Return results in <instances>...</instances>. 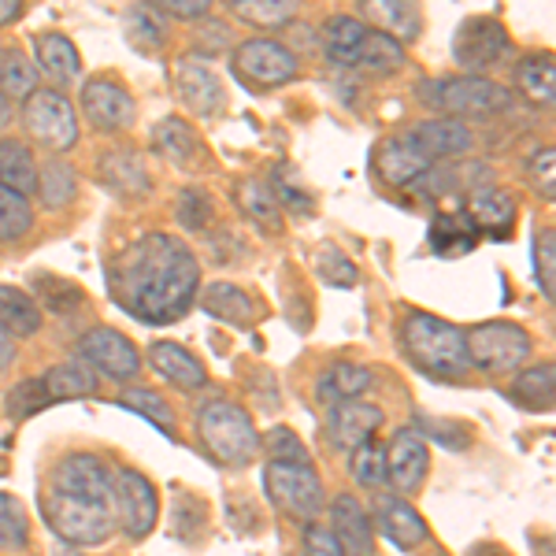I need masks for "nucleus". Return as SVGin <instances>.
<instances>
[{
  "label": "nucleus",
  "instance_id": "1",
  "mask_svg": "<svg viewBox=\"0 0 556 556\" xmlns=\"http://www.w3.org/2000/svg\"><path fill=\"white\" fill-rule=\"evenodd\" d=\"M201 264L175 235H146L108 264V290L127 316L164 327L193 308Z\"/></svg>",
  "mask_w": 556,
  "mask_h": 556
},
{
  "label": "nucleus",
  "instance_id": "2",
  "mask_svg": "<svg viewBox=\"0 0 556 556\" xmlns=\"http://www.w3.org/2000/svg\"><path fill=\"white\" fill-rule=\"evenodd\" d=\"M401 345H405L408 361L434 379H464L471 367L468 349H464V330L430 316V312H412L401 327Z\"/></svg>",
  "mask_w": 556,
  "mask_h": 556
},
{
  "label": "nucleus",
  "instance_id": "3",
  "mask_svg": "<svg viewBox=\"0 0 556 556\" xmlns=\"http://www.w3.org/2000/svg\"><path fill=\"white\" fill-rule=\"evenodd\" d=\"M197 434L201 445L208 450L219 464L241 468V464H253L260 453V434L249 419V412L235 405V401H212L197 416Z\"/></svg>",
  "mask_w": 556,
  "mask_h": 556
},
{
  "label": "nucleus",
  "instance_id": "4",
  "mask_svg": "<svg viewBox=\"0 0 556 556\" xmlns=\"http://www.w3.org/2000/svg\"><path fill=\"white\" fill-rule=\"evenodd\" d=\"M419 101L434 108V112H445V119H456V115H497L513 108V89L482 75L434 78V83L419 86Z\"/></svg>",
  "mask_w": 556,
  "mask_h": 556
},
{
  "label": "nucleus",
  "instance_id": "5",
  "mask_svg": "<svg viewBox=\"0 0 556 556\" xmlns=\"http://www.w3.org/2000/svg\"><path fill=\"white\" fill-rule=\"evenodd\" d=\"M45 519H49V527L67 545H104L115 534V527H119L115 505L71 497V493H56V490L45 497Z\"/></svg>",
  "mask_w": 556,
  "mask_h": 556
},
{
  "label": "nucleus",
  "instance_id": "6",
  "mask_svg": "<svg viewBox=\"0 0 556 556\" xmlns=\"http://www.w3.org/2000/svg\"><path fill=\"white\" fill-rule=\"evenodd\" d=\"M468 349V364L479 367L482 375H513L531 361V334L508 319L479 323L464 334Z\"/></svg>",
  "mask_w": 556,
  "mask_h": 556
},
{
  "label": "nucleus",
  "instance_id": "7",
  "mask_svg": "<svg viewBox=\"0 0 556 556\" xmlns=\"http://www.w3.org/2000/svg\"><path fill=\"white\" fill-rule=\"evenodd\" d=\"M264 490L278 513L298 519V523H312L327 505V493H323V482L312 464H267Z\"/></svg>",
  "mask_w": 556,
  "mask_h": 556
},
{
  "label": "nucleus",
  "instance_id": "8",
  "mask_svg": "<svg viewBox=\"0 0 556 556\" xmlns=\"http://www.w3.org/2000/svg\"><path fill=\"white\" fill-rule=\"evenodd\" d=\"M23 130L49 152H67L78 141V115L64 93L34 89L23 101Z\"/></svg>",
  "mask_w": 556,
  "mask_h": 556
},
{
  "label": "nucleus",
  "instance_id": "9",
  "mask_svg": "<svg viewBox=\"0 0 556 556\" xmlns=\"http://www.w3.org/2000/svg\"><path fill=\"white\" fill-rule=\"evenodd\" d=\"M235 75L253 89H275L298 78V56L275 38H253L238 45Z\"/></svg>",
  "mask_w": 556,
  "mask_h": 556
},
{
  "label": "nucleus",
  "instance_id": "10",
  "mask_svg": "<svg viewBox=\"0 0 556 556\" xmlns=\"http://www.w3.org/2000/svg\"><path fill=\"white\" fill-rule=\"evenodd\" d=\"M386 453V482L393 486L397 497H412L424 490V479L430 471V445L416 427L393 430L390 445H382Z\"/></svg>",
  "mask_w": 556,
  "mask_h": 556
},
{
  "label": "nucleus",
  "instance_id": "11",
  "mask_svg": "<svg viewBox=\"0 0 556 556\" xmlns=\"http://www.w3.org/2000/svg\"><path fill=\"white\" fill-rule=\"evenodd\" d=\"M78 356H83V364L89 371H101L115 382H130V379H138V371H141V356L130 338H123L119 330H108V327H97V330H89V334H83Z\"/></svg>",
  "mask_w": 556,
  "mask_h": 556
},
{
  "label": "nucleus",
  "instance_id": "12",
  "mask_svg": "<svg viewBox=\"0 0 556 556\" xmlns=\"http://www.w3.org/2000/svg\"><path fill=\"white\" fill-rule=\"evenodd\" d=\"M453 56L460 67L468 71H486L508 56V34L505 23L493 20V15H475L456 30L453 38Z\"/></svg>",
  "mask_w": 556,
  "mask_h": 556
},
{
  "label": "nucleus",
  "instance_id": "13",
  "mask_svg": "<svg viewBox=\"0 0 556 556\" xmlns=\"http://www.w3.org/2000/svg\"><path fill=\"white\" fill-rule=\"evenodd\" d=\"M83 115L93 130L115 134L127 130L138 115V104H134L130 89L115 78H89L83 86Z\"/></svg>",
  "mask_w": 556,
  "mask_h": 556
},
{
  "label": "nucleus",
  "instance_id": "14",
  "mask_svg": "<svg viewBox=\"0 0 556 556\" xmlns=\"http://www.w3.org/2000/svg\"><path fill=\"white\" fill-rule=\"evenodd\" d=\"M112 486H115V519H119V527L130 538H146L156 527V513H160L152 482L141 471L123 468L112 479Z\"/></svg>",
  "mask_w": 556,
  "mask_h": 556
},
{
  "label": "nucleus",
  "instance_id": "15",
  "mask_svg": "<svg viewBox=\"0 0 556 556\" xmlns=\"http://www.w3.org/2000/svg\"><path fill=\"white\" fill-rule=\"evenodd\" d=\"M52 490L71 493V497H89V501H108L115 505V486H112V471L101 456L93 453H71L56 464L52 471Z\"/></svg>",
  "mask_w": 556,
  "mask_h": 556
},
{
  "label": "nucleus",
  "instance_id": "16",
  "mask_svg": "<svg viewBox=\"0 0 556 556\" xmlns=\"http://www.w3.org/2000/svg\"><path fill=\"white\" fill-rule=\"evenodd\" d=\"M330 534H334L342 556H379L371 516L353 493H338L330 505Z\"/></svg>",
  "mask_w": 556,
  "mask_h": 556
},
{
  "label": "nucleus",
  "instance_id": "17",
  "mask_svg": "<svg viewBox=\"0 0 556 556\" xmlns=\"http://www.w3.org/2000/svg\"><path fill=\"white\" fill-rule=\"evenodd\" d=\"M382 408L371 405V401H345V405H334L327 416V438L334 442V450L353 453L361 450L364 442H371L382 427Z\"/></svg>",
  "mask_w": 556,
  "mask_h": 556
},
{
  "label": "nucleus",
  "instance_id": "18",
  "mask_svg": "<svg viewBox=\"0 0 556 556\" xmlns=\"http://www.w3.org/2000/svg\"><path fill=\"white\" fill-rule=\"evenodd\" d=\"M175 83H178V97H182V104L190 108L193 115H215V112H223V104H227L219 75H215L201 56L178 60Z\"/></svg>",
  "mask_w": 556,
  "mask_h": 556
},
{
  "label": "nucleus",
  "instance_id": "19",
  "mask_svg": "<svg viewBox=\"0 0 556 556\" xmlns=\"http://www.w3.org/2000/svg\"><path fill=\"white\" fill-rule=\"evenodd\" d=\"M371 527H379L382 538H390L397 549H416V545H424L430 538L424 516L408 505V497H397V493H379V497H375Z\"/></svg>",
  "mask_w": 556,
  "mask_h": 556
},
{
  "label": "nucleus",
  "instance_id": "20",
  "mask_svg": "<svg viewBox=\"0 0 556 556\" xmlns=\"http://www.w3.org/2000/svg\"><path fill=\"white\" fill-rule=\"evenodd\" d=\"M405 138L424 152L430 164H438V160H456V156H464V152H471V146H475L471 130L456 119L416 123L412 130H405Z\"/></svg>",
  "mask_w": 556,
  "mask_h": 556
},
{
  "label": "nucleus",
  "instance_id": "21",
  "mask_svg": "<svg viewBox=\"0 0 556 556\" xmlns=\"http://www.w3.org/2000/svg\"><path fill=\"white\" fill-rule=\"evenodd\" d=\"M371 167L386 186H412L416 178H424L434 164H430L424 152L412 146L405 134H397V138H386L382 146L375 149Z\"/></svg>",
  "mask_w": 556,
  "mask_h": 556
},
{
  "label": "nucleus",
  "instance_id": "22",
  "mask_svg": "<svg viewBox=\"0 0 556 556\" xmlns=\"http://www.w3.org/2000/svg\"><path fill=\"white\" fill-rule=\"evenodd\" d=\"M468 219L475 223L479 238H493V241H505L513 235L516 227V201L513 193L497 190V186H482L468 197Z\"/></svg>",
  "mask_w": 556,
  "mask_h": 556
},
{
  "label": "nucleus",
  "instance_id": "23",
  "mask_svg": "<svg viewBox=\"0 0 556 556\" xmlns=\"http://www.w3.org/2000/svg\"><path fill=\"white\" fill-rule=\"evenodd\" d=\"M149 364L156 367L167 382L178 386V390H186V393L204 390V386H208V371H204V364L178 342H152L149 345Z\"/></svg>",
  "mask_w": 556,
  "mask_h": 556
},
{
  "label": "nucleus",
  "instance_id": "24",
  "mask_svg": "<svg viewBox=\"0 0 556 556\" xmlns=\"http://www.w3.org/2000/svg\"><path fill=\"white\" fill-rule=\"evenodd\" d=\"M152 146H156L160 156L175 167H190L193 172V167L204 164L201 138H197V130L186 119H178V115H167V119H160L156 127H152Z\"/></svg>",
  "mask_w": 556,
  "mask_h": 556
},
{
  "label": "nucleus",
  "instance_id": "25",
  "mask_svg": "<svg viewBox=\"0 0 556 556\" xmlns=\"http://www.w3.org/2000/svg\"><path fill=\"white\" fill-rule=\"evenodd\" d=\"M364 20H371L375 30L393 38L397 45L416 41L424 34V15L408 0H393V4L390 0H371V4H364Z\"/></svg>",
  "mask_w": 556,
  "mask_h": 556
},
{
  "label": "nucleus",
  "instance_id": "26",
  "mask_svg": "<svg viewBox=\"0 0 556 556\" xmlns=\"http://www.w3.org/2000/svg\"><path fill=\"white\" fill-rule=\"evenodd\" d=\"M427 241L438 256H464L479 245V230H475V223L468 219V212H438L434 219H430Z\"/></svg>",
  "mask_w": 556,
  "mask_h": 556
},
{
  "label": "nucleus",
  "instance_id": "27",
  "mask_svg": "<svg viewBox=\"0 0 556 556\" xmlns=\"http://www.w3.org/2000/svg\"><path fill=\"white\" fill-rule=\"evenodd\" d=\"M0 186L23 197L38 193V160L20 138H0Z\"/></svg>",
  "mask_w": 556,
  "mask_h": 556
},
{
  "label": "nucleus",
  "instance_id": "28",
  "mask_svg": "<svg viewBox=\"0 0 556 556\" xmlns=\"http://www.w3.org/2000/svg\"><path fill=\"white\" fill-rule=\"evenodd\" d=\"M101 178L108 190L123 193V197H146L149 193V172L146 160L130 149H112L101 160Z\"/></svg>",
  "mask_w": 556,
  "mask_h": 556
},
{
  "label": "nucleus",
  "instance_id": "29",
  "mask_svg": "<svg viewBox=\"0 0 556 556\" xmlns=\"http://www.w3.org/2000/svg\"><path fill=\"white\" fill-rule=\"evenodd\" d=\"M371 390V371L364 364L342 361L327 367L319 379V401L323 405H345V401H364V393Z\"/></svg>",
  "mask_w": 556,
  "mask_h": 556
},
{
  "label": "nucleus",
  "instance_id": "30",
  "mask_svg": "<svg viewBox=\"0 0 556 556\" xmlns=\"http://www.w3.org/2000/svg\"><path fill=\"white\" fill-rule=\"evenodd\" d=\"M0 330L8 338H34L41 330V308L20 286H0Z\"/></svg>",
  "mask_w": 556,
  "mask_h": 556
},
{
  "label": "nucleus",
  "instance_id": "31",
  "mask_svg": "<svg viewBox=\"0 0 556 556\" xmlns=\"http://www.w3.org/2000/svg\"><path fill=\"white\" fill-rule=\"evenodd\" d=\"M201 308L215 319L230 323V327H249V323H256L260 316L253 298H249L241 286H230V282H212L201 298Z\"/></svg>",
  "mask_w": 556,
  "mask_h": 556
},
{
  "label": "nucleus",
  "instance_id": "32",
  "mask_svg": "<svg viewBox=\"0 0 556 556\" xmlns=\"http://www.w3.org/2000/svg\"><path fill=\"white\" fill-rule=\"evenodd\" d=\"M34 49H38V64L52 83L60 86H71L78 75H83V60H78V49L71 45V38L64 34H41L34 38Z\"/></svg>",
  "mask_w": 556,
  "mask_h": 556
},
{
  "label": "nucleus",
  "instance_id": "33",
  "mask_svg": "<svg viewBox=\"0 0 556 556\" xmlns=\"http://www.w3.org/2000/svg\"><path fill=\"white\" fill-rule=\"evenodd\" d=\"M41 386L49 393V405L56 401H75V397H89L97 390V371H89L83 361H67L56 364L41 375Z\"/></svg>",
  "mask_w": 556,
  "mask_h": 556
},
{
  "label": "nucleus",
  "instance_id": "34",
  "mask_svg": "<svg viewBox=\"0 0 556 556\" xmlns=\"http://www.w3.org/2000/svg\"><path fill=\"white\" fill-rule=\"evenodd\" d=\"M553 390H556V367L545 361V364H534V367H527V371H519L508 397L531 412H549Z\"/></svg>",
  "mask_w": 556,
  "mask_h": 556
},
{
  "label": "nucleus",
  "instance_id": "35",
  "mask_svg": "<svg viewBox=\"0 0 556 556\" xmlns=\"http://www.w3.org/2000/svg\"><path fill=\"white\" fill-rule=\"evenodd\" d=\"M364 38H367V26L356 20V15H334V20L327 23L323 45H327V56L334 60L338 67H353L356 56H361Z\"/></svg>",
  "mask_w": 556,
  "mask_h": 556
},
{
  "label": "nucleus",
  "instance_id": "36",
  "mask_svg": "<svg viewBox=\"0 0 556 556\" xmlns=\"http://www.w3.org/2000/svg\"><path fill=\"white\" fill-rule=\"evenodd\" d=\"M238 204L260 230H267V235H278V230H282V208H278V201L271 197V190H267V182L245 178V182L238 186Z\"/></svg>",
  "mask_w": 556,
  "mask_h": 556
},
{
  "label": "nucleus",
  "instance_id": "37",
  "mask_svg": "<svg viewBox=\"0 0 556 556\" xmlns=\"http://www.w3.org/2000/svg\"><path fill=\"white\" fill-rule=\"evenodd\" d=\"M405 64H408L405 45H397L393 38H386V34L367 26V38L361 45V56H356L353 67H364V71H371V75H393V71H401Z\"/></svg>",
  "mask_w": 556,
  "mask_h": 556
},
{
  "label": "nucleus",
  "instance_id": "38",
  "mask_svg": "<svg viewBox=\"0 0 556 556\" xmlns=\"http://www.w3.org/2000/svg\"><path fill=\"white\" fill-rule=\"evenodd\" d=\"M34 89H38V67H34L20 49L0 52V93H4L8 101H15V97L26 101Z\"/></svg>",
  "mask_w": 556,
  "mask_h": 556
},
{
  "label": "nucleus",
  "instance_id": "39",
  "mask_svg": "<svg viewBox=\"0 0 556 556\" xmlns=\"http://www.w3.org/2000/svg\"><path fill=\"white\" fill-rule=\"evenodd\" d=\"M516 83L523 89L531 101L538 104H553V89H556V67H553V56H527L516 64Z\"/></svg>",
  "mask_w": 556,
  "mask_h": 556
},
{
  "label": "nucleus",
  "instance_id": "40",
  "mask_svg": "<svg viewBox=\"0 0 556 556\" xmlns=\"http://www.w3.org/2000/svg\"><path fill=\"white\" fill-rule=\"evenodd\" d=\"M38 193H41L45 208H64L67 201H75V193H78L75 167L64 164V160H49L38 172Z\"/></svg>",
  "mask_w": 556,
  "mask_h": 556
},
{
  "label": "nucleus",
  "instance_id": "41",
  "mask_svg": "<svg viewBox=\"0 0 556 556\" xmlns=\"http://www.w3.org/2000/svg\"><path fill=\"white\" fill-rule=\"evenodd\" d=\"M26 545H30V516H26L20 497L0 493V549L23 553Z\"/></svg>",
  "mask_w": 556,
  "mask_h": 556
},
{
  "label": "nucleus",
  "instance_id": "42",
  "mask_svg": "<svg viewBox=\"0 0 556 556\" xmlns=\"http://www.w3.org/2000/svg\"><path fill=\"white\" fill-rule=\"evenodd\" d=\"M119 405L123 408H130V412H141V416L149 419L152 427H160L167 438H175L178 430H175V412L172 405H167L164 397H160L156 390H149V386H138V390H127L119 397Z\"/></svg>",
  "mask_w": 556,
  "mask_h": 556
},
{
  "label": "nucleus",
  "instance_id": "43",
  "mask_svg": "<svg viewBox=\"0 0 556 556\" xmlns=\"http://www.w3.org/2000/svg\"><path fill=\"white\" fill-rule=\"evenodd\" d=\"M30 227H34L30 197L0 186V241H20L23 235H30Z\"/></svg>",
  "mask_w": 556,
  "mask_h": 556
},
{
  "label": "nucleus",
  "instance_id": "44",
  "mask_svg": "<svg viewBox=\"0 0 556 556\" xmlns=\"http://www.w3.org/2000/svg\"><path fill=\"white\" fill-rule=\"evenodd\" d=\"M235 15L253 26H264V30H275L298 15V4L293 0H235Z\"/></svg>",
  "mask_w": 556,
  "mask_h": 556
},
{
  "label": "nucleus",
  "instance_id": "45",
  "mask_svg": "<svg viewBox=\"0 0 556 556\" xmlns=\"http://www.w3.org/2000/svg\"><path fill=\"white\" fill-rule=\"evenodd\" d=\"M349 471H353V479L361 482L364 490H379L386 482V453L382 445L375 442H364L361 450H353V456H349Z\"/></svg>",
  "mask_w": 556,
  "mask_h": 556
},
{
  "label": "nucleus",
  "instance_id": "46",
  "mask_svg": "<svg viewBox=\"0 0 556 556\" xmlns=\"http://www.w3.org/2000/svg\"><path fill=\"white\" fill-rule=\"evenodd\" d=\"M267 190H271V197L278 201V208H290V212H301V215L312 212V193L304 190V182L298 178L293 167H278L275 178L267 182Z\"/></svg>",
  "mask_w": 556,
  "mask_h": 556
},
{
  "label": "nucleus",
  "instance_id": "47",
  "mask_svg": "<svg viewBox=\"0 0 556 556\" xmlns=\"http://www.w3.org/2000/svg\"><path fill=\"white\" fill-rule=\"evenodd\" d=\"M123 30H127V41L138 52H156L164 45V30H160L156 15L149 8H130L127 20H123Z\"/></svg>",
  "mask_w": 556,
  "mask_h": 556
},
{
  "label": "nucleus",
  "instance_id": "48",
  "mask_svg": "<svg viewBox=\"0 0 556 556\" xmlns=\"http://www.w3.org/2000/svg\"><path fill=\"white\" fill-rule=\"evenodd\" d=\"M534 275H538V286H542L545 301H553L556 298V235H553V227H545L534 235Z\"/></svg>",
  "mask_w": 556,
  "mask_h": 556
},
{
  "label": "nucleus",
  "instance_id": "49",
  "mask_svg": "<svg viewBox=\"0 0 556 556\" xmlns=\"http://www.w3.org/2000/svg\"><path fill=\"white\" fill-rule=\"evenodd\" d=\"M34 290H38V308L49 304L52 312H75L78 304H83V290L71 286L67 278L41 275V278H34Z\"/></svg>",
  "mask_w": 556,
  "mask_h": 556
},
{
  "label": "nucleus",
  "instance_id": "50",
  "mask_svg": "<svg viewBox=\"0 0 556 556\" xmlns=\"http://www.w3.org/2000/svg\"><path fill=\"white\" fill-rule=\"evenodd\" d=\"M4 408H8V416H12V419H30L34 412L49 408V393H45L41 379H23L15 390H8Z\"/></svg>",
  "mask_w": 556,
  "mask_h": 556
},
{
  "label": "nucleus",
  "instance_id": "51",
  "mask_svg": "<svg viewBox=\"0 0 556 556\" xmlns=\"http://www.w3.org/2000/svg\"><path fill=\"white\" fill-rule=\"evenodd\" d=\"M212 197L204 190H197V186H186L182 193H178V223H182L186 230H204L212 223Z\"/></svg>",
  "mask_w": 556,
  "mask_h": 556
},
{
  "label": "nucleus",
  "instance_id": "52",
  "mask_svg": "<svg viewBox=\"0 0 556 556\" xmlns=\"http://www.w3.org/2000/svg\"><path fill=\"white\" fill-rule=\"evenodd\" d=\"M264 445H267V453H271V464H312L298 430H290V427H271Z\"/></svg>",
  "mask_w": 556,
  "mask_h": 556
},
{
  "label": "nucleus",
  "instance_id": "53",
  "mask_svg": "<svg viewBox=\"0 0 556 556\" xmlns=\"http://www.w3.org/2000/svg\"><path fill=\"white\" fill-rule=\"evenodd\" d=\"M319 271L327 282H334V286H356L361 282V275H356V264L349 256H342L338 249H323L319 253Z\"/></svg>",
  "mask_w": 556,
  "mask_h": 556
},
{
  "label": "nucleus",
  "instance_id": "54",
  "mask_svg": "<svg viewBox=\"0 0 556 556\" xmlns=\"http://www.w3.org/2000/svg\"><path fill=\"white\" fill-rule=\"evenodd\" d=\"M527 175H531V182H534V190L545 197V201H553L556 197V178H553V149L545 146V149H534V156H531V164H527Z\"/></svg>",
  "mask_w": 556,
  "mask_h": 556
},
{
  "label": "nucleus",
  "instance_id": "55",
  "mask_svg": "<svg viewBox=\"0 0 556 556\" xmlns=\"http://www.w3.org/2000/svg\"><path fill=\"white\" fill-rule=\"evenodd\" d=\"M304 556H342L334 534H330V527L308 523V531H304Z\"/></svg>",
  "mask_w": 556,
  "mask_h": 556
},
{
  "label": "nucleus",
  "instance_id": "56",
  "mask_svg": "<svg viewBox=\"0 0 556 556\" xmlns=\"http://www.w3.org/2000/svg\"><path fill=\"white\" fill-rule=\"evenodd\" d=\"M149 12L152 15L164 12V15H175V20H201V15H208V0H160Z\"/></svg>",
  "mask_w": 556,
  "mask_h": 556
},
{
  "label": "nucleus",
  "instance_id": "57",
  "mask_svg": "<svg viewBox=\"0 0 556 556\" xmlns=\"http://www.w3.org/2000/svg\"><path fill=\"white\" fill-rule=\"evenodd\" d=\"M201 34H208V38H201L208 49H227V45H230L227 26H223V23H215V26H208V30H201Z\"/></svg>",
  "mask_w": 556,
  "mask_h": 556
},
{
  "label": "nucleus",
  "instance_id": "58",
  "mask_svg": "<svg viewBox=\"0 0 556 556\" xmlns=\"http://www.w3.org/2000/svg\"><path fill=\"white\" fill-rule=\"evenodd\" d=\"M23 15V0H0V26L15 23Z\"/></svg>",
  "mask_w": 556,
  "mask_h": 556
},
{
  "label": "nucleus",
  "instance_id": "59",
  "mask_svg": "<svg viewBox=\"0 0 556 556\" xmlns=\"http://www.w3.org/2000/svg\"><path fill=\"white\" fill-rule=\"evenodd\" d=\"M12 361H15V342L4 334V330H0V371H8Z\"/></svg>",
  "mask_w": 556,
  "mask_h": 556
},
{
  "label": "nucleus",
  "instance_id": "60",
  "mask_svg": "<svg viewBox=\"0 0 556 556\" xmlns=\"http://www.w3.org/2000/svg\"><path fill=\"white\" fill-rule=\"evenodd\" d=\"M471 556H508V553L501 549V545H475Z\"/></svg>",
  "mask_w": 556,
  "mask_h": 556
},
{
  "label": "nucleus",
  "instance_id": "61",
  "mask_svg": "<svg viewBox=\"0 0 556 556\" xmlns=\"http://www.w3.org/2000/svg\"><path fill=\"white\" fill-rule=\"evenodd\" d=\"M0 123H8V97L0 93Z\"/></svg>",
  "mask_w": 556,
  "mask_h": 556
}]
</instances>
